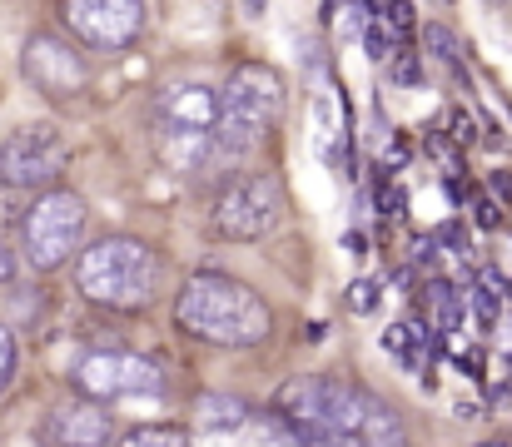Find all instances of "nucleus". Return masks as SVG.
<instances>
[{"mask_svg": "<svg viewBox=\"0 0 512 447\" xmlns=\"http://www.w3.org/2000/svg\"><path fill=\"white\" fill-rule=\"evenodd\" d=\"M174 323L179 333L214 348H254L269 338L274 313L249 284L229 274H194L174 298Z\"/></svg>", "mask_w": 512, "mask_h": 447, "instance_id": "f257e3e1", "label": "nucleus"}, {"mask_svg": "<svg viewBox=\"0 0 512 447\" xmlns=\"http://www.w3.org/2000/svg\"><path fill=\"white\" fill-rule=\"evenodd\" d=\"M160 254L155 244L135 234H100L75 254V289L90 298L95 308L110 313H140L160 294Z\"/></svg>", "mask_w": 512, "mask_h": 447, "instance_id": "f03ea898", "label": "nucleus"}, {"mask_svg": "<svg viewBox=\"0 0 512 447\" xmlns=\"http://www.w3.org/2000/svg\"><path fill=\"white\" fill-rule=\"evenodd\" d=\"M219 95V120H214V159H249L254 149L274 135V125L284 120V80L274 65H259V60H244L229 70L224 90Z\"/></svg>", "mask_w": 512, "mask_h": 447, "instance_id": "7ed1b4c3", "label": "nucleus"}, {"mask_svg": "<svg viewBox=\"0 0 512 447\" xmlns=\"http://www.w3.org/2000/svg\"><path fill=\"white\" fill-rule=\"evenodd\" d=\"M274 413L294 428L299 447H319L329 433H353L358 388H348V383L329 378V373H299V378H289L274 393Z\"/></svg>", "mask_w": 512, "mask_h": 447, "instance_id": "20e7f679", "label": "nucleus"}, {"mask_svg": "<svg viewBox=\"0 0 512 447\" xmlns=\"http://www.w3.org/2000/svg\"><path fill=\"white\" fill-rule=\"evenodd\" d=\"M85 199L75 189H40L35 204L20 214V249H25V264L40 269V274H55L65 269V259L80 254L85 244Z\"/></svg>", "mask_w": 512, "mask_h": 447, "instance_id": "39448f33", "label": "nucleus"}, {"mask_svg": "<svg viewBox=\"0 0 512 447\" xmlns=\"http://www.w3.org/2000/svg\"><path fill=\"white\" fill-rule=\"evenodd\" d=\"M284 214V184L264 169L254 174H239L229 179L219 194H214V214H209V229L229 244H254L264 239Z\"/></svg>", "mask_w": 512, "mask_h": 447, "instance_id": "423d86ee", "label": "nucleus"}, {"mask_svg": "<svg viewBox=\"0 0 512 447\" xmlns=\"http://www.w3.org/2000/svg\"><path fill=\"white\" fill-rule=\"evenodd\" d=\"M75 388L90 403H130V398H160L165 373L155 358L130 353V348H95L75 363Z\"/></svg>", "mask_w": 512, "mask_h": 447, "instance_id": "0eeeda50", "label": "nucleus"}, {"mask_svg": "<svg viewBox=\"0 0 512 447\" xmlns=\"http://www.w3.org/2000/svg\"><path fill=\"white\" fill-rule=\"evenodd\" d=\"M70 164V145L55 125H20L0 145V184L5 189H55Z\"/></svg>", "mask_w": 512, "mask_h": 447, "instance_id": "6e6552de", "label": "nucleus"}, {"mask_svg": "<svg viewBox=\"0 0 512 447\" xmlns=\"http://www.w3.org/2000/svg\"><path fill=\"white\" fill-rule=\"evenodd\" d=\"M145 15H150L145 0H60L65 30L80 45L105 50V55L130 50L140 40V30H145Z\"/></svg>", "mask_w": 512, "mask_h": 447, "instance_id": "1a4fd4ad", "label": "nucleus"}, {"mask_svg": "<svg viewBox=\"0 0 512 447\" xmlns=\"http://www.w3.org/2000/svg\"><path fill=\"white\" fill-rule=\"evenodd\" d=\"M20 75L30 90H40L45 100H75L85 85H90V65L85 55L55 35V30H35L25 45H20Z\"/></svg>", "mask_w": 512, "mask_h": 447, "instance_id": "9d476101", "label": "nucleus"}, {"mask_svg": "<svg viewBox=\"0 0 512 447\" xmlns=\"http://www.w3.org/2000/svg\"><path fill=\"white\" fill-rule=\"evenodd\" d=\"M214 120H219V95L199 80H174L155 95V125H160V145L174 140H214Z\"/></svg>", "mask_w": 512, "mask_h": 447, "instance_id": "9b49d317", "label": "nucleus"}, {"mask_svg": "<svg viewBox=\"0 0 512 447\" xmlns=\"http://www.w3.org/2000/svg\"><path fill=\"white\" fill-rule=\"evenodd\" d=\"M110 413L90 398H65L45 413V443L50 447H110Z\"/></svg>", "mask_w": 512, "mask_h": 447, "instance_id": "f8f14e48", "label": "nucleus"}, {"mask_svg": "<svg viewBox=\"0 0 512 447\" xmlns=\"http://www.w3.org/2000/svg\"><path fill=\"white\" fill-rule=\"evenodd\" d=\"M358 447H408V428L398 418V408H388L383 398L358 388V418H353Z\"/></svg>", "mask_w": 512, "mask_h": 447, "instance_id": "ddd939ff", "label": "nucleus"}, {"mask_svg": "<svg viewBox=\"0 0 512 447\" xmlns=\"http://www.w3.org/2000/svg\"><path fill=\"white\" fill-rule=\"evenodd\" d=\"M244 418H249V408L229 393H199V403H194V423L204 433H234V428H244Z\"/></svg>", "mask_w": 512, "mask_h": 447, "instance_id": "4468645a", "label": "nucleus"}, {"mask_svg": "<svg viewBox=\"0 0 512 447\" xmlns=\"http://www.w3.org/2000/svg\"><path fill=\"white\" fill-rule=\"evenodd\" d=\"M423 45H428V55H433L443 70L463 75V45H458V35H453L448 25H423Z\"/></svg>", "mask_w": 512, "mask_h": 447, "instance_id": "2eb2a0df", "label": "nucleus"}, {"mask_svg": "<svg viewBox=\"0 0 512 447\" xmlns=\"http://www.w3.org/2000/svg\"><path fill=\"white\" fill-rule=\"evenodd\" d=\"M120 447H189V438L174 423H150V428H130L120 438Z\"/></svg>", "mask_w": 512, "mask_h": 447, "instance_id": "dca6fc26", "label": "nucleus"}, {"mask_svg": "<svg viewBox=\"0 0 512 447\" xmlns=\"http://www.w3.org/2000/svg\"><path fill=\"white\" fill-rule=\"evenodd\" d=\"M428 308H433V318L443 323V328H458L463 323V294L453 289V284H428Z\"/></svg>", "mask_w": 512, "mask_h": 447, "instance_id": "f3484780", "label": "nucleus"}, {"mask_svg": "<svg viewBox=\"0 0 512 447\" xmlns=\"http://www.w3.org/2000/svg\"><path fill=\"white\" fill-rule=\"evenodd\" d=\"M393 50H398V35H393L383 20H368V30H363V55H368L373 65H388Z\"/></svg>", "mask_w": 512, "mask_h": 447, "instance_id": "a211bd4d", "label": "nucleus"}, {"mask_svg": "<svg viewBox=\"0 0 512 447\" xmlns=\"http://www.w3.org/2000/svg\"><path fill=\"white\" fill-rule=\"evenodd\" d=\"M388 75H393L403 90H413V85L423 80V55H413V50H393V60H388Z\"/></svg>", "mask_w": 512, "mask_h": 447, "instance_id": "6ab92c4d", "label": "nucleus"}, {"mask_svg": "<svg viewBox=\"0 0 512 447\" xmlns=\"http://www.w3.org/2000/svg\"><path fill=\"white\" fill-rule=\"evenodd\" d=\"M378 298H383V289H378L373 279H353V284H348V308H353V313H373Z\"/></svg>", "mask_w": 512, "mask_h": 447, "instance_id": "aec40b11", "label": "nucleus"}, {"mask_svg": "<svg viewBox=\"0 0 512 447\" xmlns=\"http://www.w3.org/2000/svg\"><path fill=\"white\" fill-rule=\"evenodd\" d=\"M15 363H20V348H15V333L0 323V393L10 388V378H15Z\"/></svg>", "mask_w": 512, "mask_h": 447, "instance_id": "412c9836", "label": "nucleus"}, {"mask_svg": "<svg viewBox=\"0 0 512 447\" xmlns=\"http://www.w3.org/2000/svg\"><path fill=\"white\" fill-rule=\"evenodd\" d=\"M388 30H393V35H413V30H418L413 0H388Z\"/></svg>", "mask_w": 512, "mask_h": 447, "instance_id": "4be33fe9", "label": "nucleus"}, {"mask_svg": "<svg viewBox=\"0 0 512 447\" xmlns=\"http://www.w3.org/2000/svg\"><path fill=\"white\" fill-rule=\"evenodd\" d=\"M433 244H448V254H468V229H463L458 219H448V224L433 234Z\"/></svg>", "mask_w": 512, "mask_h": 447, "instance_id": "5701e85b", "label": "nucleus"}, {"mask_svg": "<svg viewBox=\"0 0 512 447\" xmlns=\"http://www.w3.org/2000/svg\"><path fill=\"white\" fill-rule=\"evenodd\" d=\"M448 125H453L448 135H453L458 145H473V140H478V135H473V115H468V110H453V120H448Z\"/></svg>", "mask_w": 512, "mask_h": 447, "instance_id": "b1692460", "label": "nucleus"}, {"mask_svg": "<svg viewBox=\"0 0 512 447\" xmlns=\"http://www.w3.org/2000/svg\"><path fill=\"white\" fill-rule=\"evenodd\" d=\"M15 274H20V254L0 239V284H15Z\"/></svg>", "mask_w": 512, "mask_h": 447, "instance_id": "393cba45", "label": "nucleus"}, {"mask_svg": "<svg viewBox=\"0 0 512 447\" xmlns=\"http://www.w3.org/2000/svg\"><path fill=\"white\" fill-rule=\"evenodd\" d=\"M473 209H478V224H483V229H498V204H493V199H478Z\"/></svg>", "mask_w": 512, "mask_h": 447, "instance_id": "a878e982", "label": "nucleus"}, {"mask_svg": "<svg viewBox=\"0 0 512 447\" xmlns=\"http://www.w3.org/2000/svg\"><path fill=\"white\" fill-rule=\"evenodd\" d=\"M433 249H438V244H433V234H423V239L413 244V259H418V264H433Z\"/></svg>", "mask_w": 512, "mask_h": 447, "instance_id": "bb28decb", "label": "nucleus"}, {"mask_svg": "<svg viewBox=\"0 0 512 447\" xmlns=\"http://www.w3.org/2000/svg\"><path fill=\"white\" fill-rule=\"evenodd\" d=\"M343 249H348V254H368V239H363L358 229H348V234H343Z\"/></svg>", "mask_w": 512, "mask_h": 447, "instance_id": "cd10ccee", "label": "nucleus"}, {"mask_svg": "<svg viewBox=\"0 0 512 447\" xmlns=\"http://www.w3.org/2000/svg\"><path fill=\"white\" fill-rule=\"evenodd\" d=\"M244 5H249V15H259V10H264V0H244Z\"/></svg>", "mask_w": 512, "mask_h": 447, "instance_id": "c85d7f7f", "label": "nucleus"}, {"mask_svg": "<svg viewBox=\"0 0 512 447\" xmlns=\"http://www.w3.org/2000/svg\"><path fill=\"white\" fill-rule=\"evenodd\" d=\"M483 447H512V443H483Z\"/></svg>", "mask_w": 512, "mask_h": 447, "instance_id": "c756f323", "label": "nucleus"}]
</instances>
